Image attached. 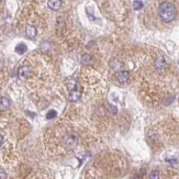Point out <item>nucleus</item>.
<instances>
[{
    "mask_svg": "<svg viewBox=\"0 0 179 179\" xmlns=\"http://www.w3.org/2000/svg\"><path fill=\"white\" fill-rule=\"evenodd\" d=\"M158 13L163 21L172 22L176 18V7L170 2H163L158 8Z\"/></svg>",
    "mask_w": 179,
    "mask_h": 179,
    "instance_id": "nucleus-1",
    "label": "nucleus"
},
{
    "mask_svg": "<svg viewBox=\"0 0 179 179\" xmlns=\"http://www.w3.org/2000/svg\"><path fill=\"white\" fill-rule=\"evenodd\" d=\"M56 116H57V112H56L55 110H51V111H49L47 114H46V119H47V120H52V119H55Z\"/></svg>",
    "mask_w": 179,
    "mask_h": 179,
    "instance_id": "nucleus-13",
    "label": "nucleus"
},
{
    "mask_svg": "<svg viewBox=\"0 0 179 179\" xmlns=\"http://www.w3.org/2000/svg\"><path fill=\"white\" fill-rule=\"evenodd\" d=\"M133 8L134 10H140L143 8V2L142 1H140V0H135L133 2Z\"/></svg>",
    "mask_w": 179,
    "mask_h": 179,
    "instance_id": "nucleus-14",
    "label": "nucleus"
},
{
    "mask_svg": "<svg viewBox=\"0 0 179 179\" xmlns=\"http://www.w3.org/2000/svg\"><path fill=\"white\" fill-rule=\"evenodd\" d=\"M150 179H159V172L158 170H153L150 174Z\"/></svg>",
    "mask_w": 179,
    "mask_h": 179,
    "instance_id": "nucleus-15",
    "label": "nucleus"
},
{
    "mask_svg": "<svg viewBox=\"0 0 179 179\" xmlns=\"http://www.w3.org/2000/svg\"><path fill=\"white\" fill-rule=\"evenodd\" d=\"M0 1H1V0H0Z\"/></svg>",
    "mask_w": 179,
    "mask_h": 179,
    "instance_id": "nucleus-18",
    "label": "nucleus"
},
{
    "mask_svg": "<svg viewBox=\"0 0 179 179\" xmlns=\"http://www.w3.org/2000/svg\"><path fill=\"white\" fill-rule=\"evenodd\" d=\"M18 75L21 78H28L29 76H31V69L28 66H22L18 70Z\"/></svg>",
    "mask_w": 179,
    "mask_h": 179,
    "instance_id": "nucleus-3",
    "label": "nucleus"
},
{
    "mask_svg": "<svg viewBox=\"0 0 179 179\" xmlns=\"http://www.w3.org/2000/svg\"><path fill=\"white\" fill-rule=\"evenodd\" d=\"M78 143V138L76 134L74 133H68L63 138V145L68 150L74 148Z\"/></svg>",
    "mask_w": 179,
    "mask_h": 179,
    "instance_id": "nucleus-2",
    "label": "nucleus"
},
{
    "mask_svg": "<svg viewBox=\"0 0 179 179\" xmlns=\"http://www.w3.org/2000/svg\"><path fill=\"white\" fill-rule=\"evenodd\" d=\"M15 52H17L18 54H23L27 52V45L23 43H20L17 45V47H15Z\"/></svg>",
    "mask_w": 179,
    "mask_h": 179,
    "instance_id": "nucleus-11",
    "label": "nucleus"
},
{
    "mask_svg": "<svg viewBox=\"0 0 179 179\" xmlns=\"http://www.w3.org/2000/svg\"><path fill=\"white\" fill-rule=\"evenodd\" d=\"M2 144H3V138H2V135L0 134V146L2 145Z\"/></svg>",
    "mask_w": 179,
    "mask_h": 179,
    "instance_id": "nucleus-17",
    "label": "nucleus"
},
{
    "mask_svg": "<svg viewBox=\"0 0 179 179\" xmlns=\"http://www.w3.org/2000/svg\"><path fill=\"white\" fill-rule=\"evenodd\" d=\"M7 178V175H6L5 172H2V170H0V179H6Z\"/></svg>",
    "mask_w": 179,
    "mask_h": 179,
    "instance_id": "nucleus-16",
    "label": "nucleus"
},
{
    "mask_svg": "<svg viewBox=\"0 0 179 179\" xmlns=\"http://www.w3.org/2000/svg\"><path fill=\"white\" fill-rule=\"evenodd\" d=\"M155 67L158 70H163L166 67V61H165L164 57H158L156 61H155Z\"/></svg>",
    "mask_w": 179,
    "mask_h": 179,
    "instance_id": "nucleus-7",
    "label": "nucleus"
},
{
    "mask_svg": "<svg viewBox=\"0 0 179 179\" xmlns=\"http://www.w3.org/2000/svg\"><path fill=\"white\" fill-rule=\"evenodd\" d=\"M67 88L69 91H73V90H76L77 88V80L75 78H69L67 80Z\"/></svg>",
    "mask_w": 179,
    "mask_h": 179,
    "instance_id": "nucleus-9",
    "label": "nucleus"
},
{
    "mask_svg": "<svg viewBox=\"0 0 179 179\" xmlns=\"http://www.w3.org/2000/svg\"><path fill=\"white\" fill-rule=\"evenodd\" d=\"M25 34L29 39H34L37 37V29L33 25H28L27 29H25Z\"/></svg>",
    "mask_w": 179,
    "mask_h": 179,
    "instance_id": "nucleus-6",
    "label": "nucleus"
},
{
    "mask_svg": "<svg viewBox=\"0 0 179 179\" xmlns=\"http://www.w3.org/2000/svg\"><path fill=\"white\" fill-rule=\"evenodd\" d=\"M129 78H130V74H129V72H126V70H121V72L118 74V80L119 82H121V84H125L129 80Z\"/></svg>",
    "mask_w": 179,
    "mask_h": 179,
    "instance_id": "nucleus-4",
    "label": "nucleus"
},
{
    "mask_svg": "<svg viewBox=\"0 0 179 179\" xmlns=\"http://www.w3.org/2000/svg\"><path fill=\"white\" fill-rule=\"evenodd\" d=\"M47 5L52 10H58L62 6V1L61 0H50Z\"/></svg>",
    "mask_w": 179,
    "mask_h": 179,
    "instance_id": "nucleus-8",
    "label": "nucleus"
},
{
    "mask_svg": "<svg viewBox=\"0 0 179 179\" xmlns=\"http://www.w3.org/2000/svg\"><path fill=\"white\" fill-rule=\"evenodd\" d=\"M10 107V100L6 97H2L0 99V110H7Z\"/></svg>",
    "mask_w": 179,
    "mask_h": 179,
    "instance_id": "nucleus-10",
    "label": "nucleus"
},
{
    "mask_svg": "<svg viewBox=\"0 0 179 179\" xmlns=\"http://www.w3.org/2000/svg\"><path fill=\"white\" fill-rule=\"evenodd\" d=\"M80 97H81V94H80V91H78V90H73V91L69 92V96H68V100L72 102H76L78 101V100L80 99Z\"/></svg>",
    "mask_w": 179,
    "mask_h": 179,
    "instance_id": "nucleus-5",
    "label": "nucleus"
},
{
    "mask_svg": "<svg viewBox=\"0 0 179 179\" xmlns=\"http://www.w3.org/2000/svg\"><path fill=\"white\" fill-rule=\"evenodd\" d=\"M82 65H89L90 62H91V56L88 55V54H85V55L81 56V59H80Z\"/></svg>",
    "mask_w": 179,
    "mask_h": 179,
    "instance_id": "nucleus-12",
    "label": "nucleus"
}]
</instances>
